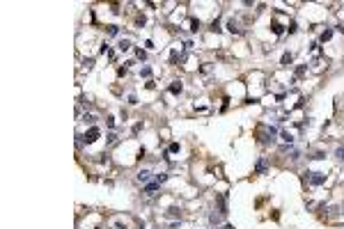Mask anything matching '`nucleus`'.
I'll return each mask as SVG.
<instances>
[{"instance_id":"9","label":"nucleus","mask_w":344,"mask_h":229,"mask_svg":"<svg viewBox=\"0 0 344 229\" xmlns=\"http://www.w3.org/2000/svg\"><path fill=\"white\" fill-rule=\"evenodd\" d=\"M218 204H220V213H227V204H225V195H218Z\"/></svg>"},{"instance_id":"2","label":"nucleus","mask_w":344,"mask_h":229,"mask_svg":"<svg viewBox=\"0 0 344 229\" xmlns=\"http://www.w3.org/2000/svg\"><path fill=\"white\" fill-rule=\"evenodd\" d=\"M99 135H101V131H99L96 126H92L90 131L85 133V138H83V140H85L87 144H92V142H96V140H99Z\"/></svg>"},{"instance_id":"24","label":"nucleus","mask_w":344,"mask_h":229,"mask_svg":"<svg viewBox=\"0 0 344 229\" xmlns=\"http://www.w3.org/2000/svg\"><path fill=\"white\" fill-rule=\"evenodd\" d=\"M220 229H234V227H232V225H223V227H220Z\"/></svg>"},{"instance_id":"22","label":"nucleus","mask_w":344,"mask_h":229,"mask_svg":"<svg viewBox=\"0 0 344 229\" xmlns=\"http://www.w3.org/2000/svg\"><path fill=\"white\" fill-rule=\"evenodd\" d=\"M312 158H317V161H321V158H326V154H324V151H317V154H314Z\"/></svg>"},{"instance_id":"10","label":"nucleus","mask_w":344,"mask_h":229,"mask_svg":"<svg viewBox=\"0 0 344 229\" xmlns=\"http://www.w3.org/2000/svg\"><path fill=\"white\" fill-rule=\"evenodd\" d=\"M291 60H294V57H291V53H284V55H282V67H289Z\"/></svg>"},{"instance_id":"19","label":"nucleus","mask_w":344,"mask_h":229,"mask_svg":"<svg viewBox=\"0 0 344 229\" xmlns=\"http://www.w3.org/2000/svg\"><path fill=\"white\" fill-rule=\"evenodd\" d=\"M271 28H273V32H275V34H282V28H280V25H278V23H273V25H271Z\"/></svg>"},{"instance_id":"4","label":"nucleus","mask_w":344,"mask_h":229,"mask_svg":"<svg viewBox=\"0 0 344 229\" xmlns=\"http://www.w3.org/2000/svg\"><path fill=\"white\" fill-rule=\"evenodd\" d=\"M181 90H184V85L179 83V80H174V83L170 85V94H181Z\"/></svg>"},{"instance_id":"13","label":"nucleus","mask_w":344,"mask_h":229,"mask_svg":"<svg viewBox=\"0 0 344 229\" xmlns=\"http://www.w3.org/2000/svg\"><path fill=\"white\" fill-rule=\"evenodd\" d=\"M280 138H282V140H284V142H287V144H291V142H294V138H291L289 133H282V135H280Z\"/></svg>"},{"instance_id":"12","label":"nucleus","mask_w":344,"mask_h":229,"mask_svg":"<svg viewBox=\"0 0 344 229\" xmlns=\"http://www.w3.org/2000/svg\"><path fill=\"white\" fill-rule=\"evenodd\" d=\"M330 37H333V30H326V32L321 34V42H328Z\"/></svg>"},{"instance_id":"17","label":"nucleus","mask_w":344,"mask_h":229,"mask_svg":"<svg viewBox=\"0 0 344 229\" xmlns=\"http://www.w3.org/2000/svg\"><path fill=\"white\" fill-rule=\"evenodd\" d=\"M301 76H305V67H298V69H296V78H301Z\"/></svg>"},{"instance_id":"14","label":"nucleus","mask_w":344,"mask_h":229,"mask_svg":"<svg viewBox=\"0 0 344 229\" xmlns=\"http://www.w3.org/2000/svg\"><path fill=\"white\" fill-rule=\"evenodd\" d=\"M136 55H138V60H145V57H147V53H145L142 48H138V51H136Z\"/></svg>"},{"instance_id":"11","label":"nucleus","mask_w":344,"mask_h":229,"mask_svg":"<svg viewBox=\"0 0 344 229\" xmlns=\"http://www.w3.org/2000/svg\"><path fill=\"white\" fill-rule=\"evenodd\" d=\"M335 156L340 158V161H344V147H337V149H335Z\"/></svg>"},{"instance_id":"3","label":"nucleus","mask_w":344,"mask_h":229,"mask_svg":"<svg viewBox=\"0 0 344 229\" xmlns=\"http://www.w3.org/2000/svg\"><path fill=\"white\" fill-rule=\"evenodd\" d=\"M266 170H269V163H266V158H259L257 165H255V174H266Z\"/></svg>"},{"instance_id":"8","label":"nucleus","mask_w":344,"mask_h":229,"mask_svg":"<svg viewBox=\"0 0 344 229\" xmlns=\"http://www.w3.org/2000/svg\"><path fill=\"white\" fill-rule=\"evenodd\" d=\"M149 177H151V172H149V170H140L138 181H149Z\"/></svg>"},{"instance_id":"16","label":"nucleus","mask_w":344,"mask_h":229,"mask_svg":"<svg viewBox=\"0 0 344 229\" xmlns=\"http://www.w3.org/2000/svg\"><path fill=\"white\" fill-rule=\"evenodd\" d=\"M140 76H145V78H149V76H151V69H149V67H145L142 71H140Z\"/></svg>"},{"instance_id":"5","label":"nucleus","mask_w":344,"mask_h":229,"mask_svg":"<svg viewBox=\"0 0 344 229\" xmlns=\"http://www.w3.org/2000/svg\"><path fill=\"white\" fill-rule=\"evenodd\" d=\"M156 190H159V181H154V183H147V186H145V192H147V195H154Z\"/></svg>"},{"instance_id":"1","label":"nucleus","mask_w":344,"mask_h":229,"mask_svg":"<svg viewBox=\"0 0 344 229\" xmlns=\"http://www.w3.org/2000/svg\"><path fill=\"white\" fill-rule=\"evenodd\" d=\"M307 181L312 186H321V183H326V174L324 172H307Z\"/></svg>"},{"instance_id":"21","label":"nucleus","mask_w":344,"mask_h":229,"mask_svg":"<svg viewBox=\"0 0 344 229\" xmlns=\"http://www.w3.org/2000/svg\"><path fill=\"white\" fill-rule=\"evenodd\" d=\"M177 151H179V144H177V142L170 144V154H177Z\"/></svg>"},{"instance_id":"18","label":"nucleus","mask_w":344,"mask_h":229,"mask_svg":"<svg viewBox=\"0 0 344 229\" xmlns=\"http://www.w3.org/2000/svg\"><path fill=\"white\" fill-rule=\"evenodd\" d=\"M108 32H110V34H113V37H115V34L119 32V28H117V25H110V28H108Z\"/></svg>"},{"instance_id":"7","label":"nucleus","mask_w":344,"mask_h":229,"mask_svg":"<svg viewBox=\"0 0 344 229\" xmlns=\"http://www.w3.org/2000/svg\"><path fill=\"white\" fill-rule=\"evenodd\" d=\"M227 30H230L232 34H239V32H241V30H239V25H236L234 21H227Z\"/></svg>"},{"instance_id":"6","label":"nucleus","mask_w":344,"mask_h":229,"mask_svg":"<svg viewBox=\"0 0 344 229\" xmlns=\"http://www.w3.org/2000/svg\"><path fill=\"white\" fill-rule=\"evenodd\" d=\"M117 48H119L122 53H124V51H129V48H131V42H129V39H119V44H117Z\"/></svg>"},{"instance_id":"20","label":"nucleus","mask_w":344,"mask_h":229,"mask_svg":"<svg viewBox=\"0 0 344 229\" xmlns=\"http://www.w3.org/2000/svg\"><path fill=\"white\" fill-rule=\"evenodd\" d=\"M165 179H168V174H156V181H159V183H163Z\"/></svg>"},{"instance_id":"23","label":"nucleus","mask_w":344,"mask_h":229,"mask_svg":"<svg viewBox=\"0 0 344 229\" xmlns=\"http://www.w3.org/2000/svg\"><path fill=\"white\" fill-rule=\"evenodd\" d=\"M209 220H211L213 225H218V222H220V215H216V213H213V215H211V218H209Z\"/></svg>"},{"instance_id":"15","label":"nucleus","mask_w":344,"mask_h":229,"mask_svg":"<svg viewBox=\"0 0 344 229\" xmlns=\"http://www.w3.org/2000/svg\"><path fill=\"white\" fill-rule=\"evenodd\" d=\"M168 215H170V218H177V215H179V209H168Z\"/></svg>"}]
</instances>
